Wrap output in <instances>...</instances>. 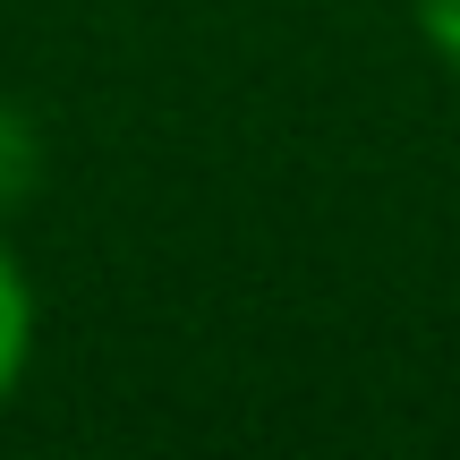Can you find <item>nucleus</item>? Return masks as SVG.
I'll list each match as a JSON object with an SVG mask.
<instances>
[{
  "label": "nucleus",
  "instance_id": "obj_1",
  "mask_svg": "<svg viewBox=\"0 0 460 460\" xmlns=\"http://www.w3.org/2000/svg\"><path fill=\"white\" fill-rule=\"evenodd\" d=\"M34 341H43V298H34L26 264H17L9 230H0V410L26 393V376H34Z\"/></svg>",
  "mask_w": 460,
  "mask_h": 460
},
{
  "label": "nucleus",
  "instance_id": "obj_2",
  "mask_svg": "<svg viewBox=\"0 0 460 460\" xmlns=\"http://www.w3.org/2000/svg\"><path fill=\"white\" fill-rule=\"evenodd\" d=\"M34 197H43V128H34L26 102L0 94V222Z\"/></svg>",
  "mask_w": 460,
  "mask_h": 460
},
{
  "label": "nucleus",
  "instance_id": "obj_3",
  "mask_svg": "<svg viewBox=\"0 0 460 460\" xmlns=\"http://www.w3.org/2000/svg\"><path fill=\"white\" fill-rule=\"evenodd\" d=\"M410 17H418V43L460 77V0H410Z\"/></svg>",
  "mask_w": 460,
  "mask_h": 460
}]
</instances>
